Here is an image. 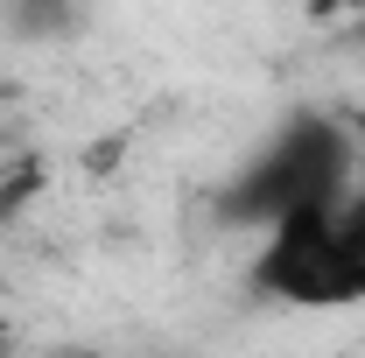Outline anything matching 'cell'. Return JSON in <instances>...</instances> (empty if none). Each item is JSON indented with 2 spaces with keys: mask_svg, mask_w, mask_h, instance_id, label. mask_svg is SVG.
I'll list each match as a JSON object with an SVG mask.
<instances>
[{
  "mask_svg": "<svg viewBox=\"0 0 365 358\" xmlns=\"http://www.w3.org/2000/svg\"><path fill=\"white\" fill-rule=\"evenodd\" d=\"M253 288L274 302H295V310L365 302V218L351 211V197L281 211L253 260Z\"/></svg>",
  "mask_w": 365,
  "mask_h": 358,
  "instance_id": "obj_1",
  "label": "cell"
},
{
  "mask_svg": "<svg viewBox=\"0 0 365 358\" xmlns=\"http://www.w3.org/2000/svg\"><path fill=\"white\" fill-rule=\"evenodd\" d=\"M359 176V140L344 120H323V113H295L281 134L246 162V176L232 183L225 218L239 225H274L281 211H302V204H337Z\"/></svg>",
  "mask_w": 365,
  "mask_h": 358,
  "instance_id": "obj_2",
  "label": "cell"
},
{
  "mask_svg": "<svg viewBox=\"0 0 365 358\" xmlns=\"http://www.w3.org/2000/svg\"><path fill=\"white\" fill-rule=\"evenodd\" d=\"M7 7H14V29L21 36H63L85 14V0H7Z\"/></svg>",
  "mask_w": 365,
  "mask_h": 358,
  "instance_id": "obj_3",
  "label": "cell"
},
{
  "mask_svg": "<svg viewBox=\"0 0 365 358\" xmlns=\"http://www.w3.org/2000/svg\"><path fill=\"white\" fill-rule=\"evenodd\" d=\"M344 197H351V211L365 218V162H359V176H351V190H344Z\"/></svg>",
  "mask_w": 365,
  "mask_h": 358,
  "instance_id": "obj_4",
  "label": "cell"
},
{
  "mask_svg": "<svg viewBox=\"0 0 365 358\" xmlns=\"http://www.w3.org/2000/svg\"><path fill=\"white\" fill-rule=\"evenodd\" d=\"M0 352H7V316H0Z\"/></svg>",
  "mask_w": 365,
  "mask_h": 358,
  "instance_id": "obj_5",
  "label": "cell"
},
{
  "mask_svg": "<svg viewBox=\"0 0 365 358\" xmlns=\"http://www.w3.org/2000/svg\"><path fill=\"white\" fill-rule=\"evenodd\" d=\"M344 7H351V14H365V0H344Z\"/></svg>",
  "mask_w": 365,
  "mask_h": 358,
  "instance_id": "obj_6",
  "label": "cell"
}]
</instances>
